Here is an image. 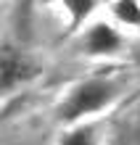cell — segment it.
I'll use <instances>...</instances> for the list:
<instances>
[{
    "mask_svg": "<svg viewBox=\"0 0 140 145\" xmlns=\"http://www.w3.org/2000/svg\"><path fill=\"white\" fill-rule=\"evenodd\" d=\"M119 35L114 32L108 24H95V27L87 32V40H85V45L90 53L95 56H101V53H114V50L119 48Z\"/></svg>",
    "mask_w": 140,
    "mask_h": 145,
    "instance_id": "7a4b0ae2",
    "label": "cell"
},
{
    "mask_svg": "<svg viewBox=\"0 0 140 145\" xmlns=\"http://www.w3.org/2000/svg\"><path fill=\"white\" fill-rule=\"evenodd\" d=\"M24 69H27V63H24L13 50H5L3 63H0V84H3V90H11L13 82L24 76Z\"/></svg>",
    "mask_w": 140,
    "mask_h": 145,
    "instance_id": "3957f363",
    "label": "cell"
},
{
    "mask_svg": "<svg viewBox=\"0 0 140 145\" xmlns=\"http://www.w3.org/2000/svg\"><path fill=\"white\" fill-rule=\"evenodd\" d=\"M87 140H90V137H87V132H77V137H66V145H82Z\"/></svg>",
    "mask_w": 140,
    "mask_h": 145,
    "instance_id": "8992f818",
    "label": "cell"
},
{
    "mask_svg": "<svg viewBox=\"0 0 140 145\" xmlns=\"http://www.w3.org/2000/svg\"><path fill=\"white\" fill-rule=\"evenodd\" d=\"M111 95H114V87L108 82L90 79V82L80 84V87L72 92V98H69L64 103V108H61V116L64 119H77L82 114H93V111L106 106L111 100Z\"/></svg>",
    "mask_w": 140,
    "mask_h": 145,
    "instance_id": "6da1fadb",
    "label": "cell"
},
{
    "mask_svg": "<svg viewBox=\"0 0 140 145\" xmlns=\"http://www.w3.org/2000/svg\"><path fill=\"white\" fill-rule=\"evenodd\" d=\"M61 3H64L69 11H72V19H74V24H80L82 19L87 13L93 11V3L95 0H61Z\"/></svg>",
    "mask_w": 140,
    "mask_h": 145,
    "instance_id": "5b68a950",
    "label": "cell"
},
{
    "mask_svg": "<svg viewBox=\"0 0 140 145\" xmlns=\"http://www.w3.org/2000/svg\"><path fill=\"white\" fill-rule=\"evenodd\" d=\"M114 11H116V16L124 24H140V5H137V0H116Z\"/></svg>",
    "mask_w": 140,
    "mask_h": 145,
    "instance_id": "277c9868",
    "label": "cell"
}]
</instances>
